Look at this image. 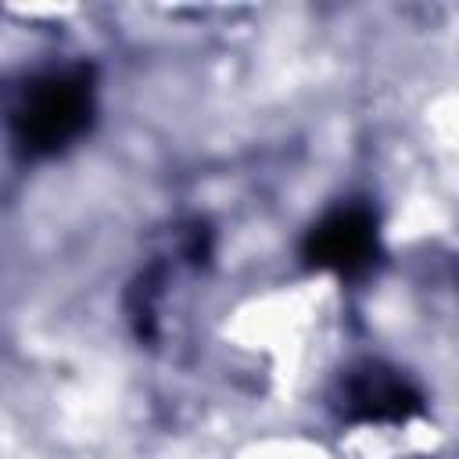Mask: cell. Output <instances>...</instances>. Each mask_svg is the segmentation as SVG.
Masks as SVG:
<instances>
[{"instance_id": "1", "label": "cell", "mask_w": 459, "mask_h": 459, "mask_svg": "<svg viewBox=\"0 0 459 459\" xmlns=\"http://www.w3.org/2000/svg\"><path fill=\"white\" fill-rule=\"evenodd\" d=\"M90 72L72 68V72H54L43 75L39 82H32L14 111V133L18 140L36 151H57L61 143H68L72 136L82 133L86 118H90Z\"/></svg>"}, {"instance_id": "2", "label": "cell", "mask_w": 459, "mask_h": 459, "mask_svg": "<svg viewBox=\"0 0 459 459\" xmlns=\"http://www.w3.org/2000/svg\"><path fill=\"white\" fill-rule=\"evenodd\" d=\"M377 251V226L373 215L362 208H344L326 215L305 240L308 262L337 273H355L362 269Z\"/></svg>"}, {"instance_id": "3", "label": "cell", "mask_w": 459, "mask_h": 459, "mask_svg": "<svg viewBox=\"0 0 459 459\" xmlns=\"http://www.w3.org/2000/svg\"><path fill=\"white\" fill-rule=\"evenodd\" d=\"M348 405L362 420H405L420 409V391L387 369L355 373L348 384Z\"/></svg>"}]
</instances>
